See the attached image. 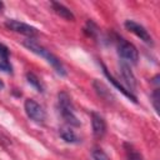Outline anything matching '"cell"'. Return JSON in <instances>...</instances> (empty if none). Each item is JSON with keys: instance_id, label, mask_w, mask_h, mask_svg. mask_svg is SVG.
<instances>
[{"instance_id": "obj_1", "label": "cell", "mask_w": 160, "mask_h": 160, "mask_svg": "<svg viewBox=\"0 0 160 160\" xmlns=\"http://www.w3.org/2000/svg\"><path fill=\"white\" fill-rule=\"evenodd\" d=\"M22 44H24L25 48H28V49H29L30 51H32L34 54H36V55L44 58V59L54 68V70H55L60 76H66V70H65L62 62L59 60L58 56H55L52 52H50V50H46L44 46H41L40 44H38V42H36L35 40H32V39H28V40H25Z\"/></svg>"}, {"instance_id": "obj_2", "label": "cell", "mask_w": 160, "mask_h": 160, "mask_svg": "<svg viewBox=\"0 0 160 160\" xmlns=\"http://www.w3.org/2000/svg\"><path fill=\"white\" fill-rule=\"evenodd\" d=\"M58 109H59L60 116L66 122V125L75 126V128L80 126V121H79V119L75 114L71 99H70L68 92H65V91L59 92V95H58Z\"/></svg>"}, {"instance_id": "obj_3", "label": "cell", "mask_w": 160, "mask_h": 160, "mask_svg": "<svg viewBox=\"0 0 160 160\" xmlns=\"http://www.w3.org/2000/svg\"><path fill=\"white\" fill-rule=\"evenodd\" d=\"M116 49H118L119 56L124 61L130 62V64H134V65L138 62V60H139L138 49L131 42H129L128 40L118 36L116 38Z\"/></svg>"}, {"instance_id": "obj_4", "label": "cell", "mask_w": 160, "mask_h": 160, "mask_svg": "<svg viewBox=\"0 0 160 160\" xmlns=\"http://www.w3.org/2000/svg\"><path fill=\"white\" fill-rule=\"evenodd\" d=\"M24 109L30 120H32L36 124H44L46 119V112L39 102H36L32 99H26L24 102Z\"/></svg>"}, {"instance_id": "obj_5", "label": "cell", "mask_w": 160, "mask_h": 160, "mask_svg": "<svg viewBox=\"0 0 160 160\" xmlns=\"http://www.w3.org/2000/svg\"><path fill=\"white\" fill-rule=\"evenodd\" d=\"M5 26L9 29V30H12L15 32H19V34H22L25 36H29V39L34 38L38 35V30L29 25V24H25L22 21H19V20H14V19H9L5 21Z\"/></svg>"}, {"instance_id": "obj_6", "label": "cell", "mask_w": 160, "mask_h": 160, "mask_svg": "<svg viewBox=\"0 0 160 160\" xmlns=\"http://www.w3.org/2000/svg\"><path fill=\"white\" fill-rule=\"evenodd\" d=\"M124 25H125V28H126L130 32H132L134 35H136L138 38H140V40H142L144 42H146V44H149V45H152V44H154L151 35H150V34L148 32V30H146L142 25H140L139 22H136V21H134V20H126Z\"/></svg>"}, {"instance_id": "obj_7", "label": "cell", "mask_w": 160, "mask_h": 160, "mask_svg": "<svg viewBox=\"0 0 160 160\" xmlns=\"http://www.w3.org/2000/svg\"><path fill=\"white\" fill-rule=\"evenodd\" d=\"M91 126H92V134L96 139H100L106 132V122L104 118L96 112H91Z\"/></svg>"}, {"instance_id": "obj_8", "label": "cell", "mask_w": 160, "mask_h": 160, "mask_svg": "<svg viewBox=\"0 0 160 160\" xmlns=\"http://www.w3.org/2000/svg\"><path fill=\"white\" fill-rule=\"evenodd\" d=\"M120 74H121V78L128 86V90L130 92H132L136 88V79H135L132 71L130 70L129 65H126L125 62H121L120 64Z\"/></svg>"}, {"instance_id": "obj_9", "label": "cell", "mask_w": 160, "mask_h": 160, "mask_svg": "<svg viewBox=\"0 0 160 160\" xmlns=\"http://www.w3.org/2000/svg\"><path fill=\"white\" fill-rule=\"evenodd\" d=\"M101 66H102V70H104L105 76H106V78L110 80V82H111V84H112V85H114V86H115L118 90H120V92H121L122 95H125V96H126L128 99H130L131 101L136 102V101H138V100H136V96H135L132 92H130L128 89H125V88H124V86H122V85H121V84H120V82H119L116 79H114V78H112V75H111V74L108 71V69L105 68V65H104V64H101Z\"/></svg>"}, {"instance_id": "obj_10", "label": "cell", "mask_w": 160, "mask_h": 160, "mask_svg": "<svg viewBox=\"0 0 160 160\" xmlns=\"http://www.w3.org/2000/svg\"><path fill=\"white\" fill-rule=\"evenodd\" d=\"M51 6H52V10L62 19L68 20V21H74L75 20V16L74 14L71 12L70 9H68L65 5H62L61 2H58V1H51Z\"/></svg>"}, {"instance_id": "obj_11", "label": "cell", "mask_w": 160, "mask_h": 160, "mask_svg": "<svg viewBox=\"0 0 160 160\" xmlns=\"http://www.w3.org/2000/svg\"><path fill=\"white\" fill-rule=\"evenodd\" d=\"M60 136L62 138L64 141H66L69 144H78V142H80V139L78 138V135L75 134V131L69 125L60 128Z\"/></svg>"}, {"instance_id": "obj_12", "label": "cell", "mask_w": 160, "mask_h": 160, "mask_svg": "<svg viewBox=\"0 0 160 160\" xmlns=\"http://www.w3.org/2000/svg\"><path fill=\"white\" fill-rule=\"evenodd\" d=\"M92 85H94V89L96 90V92L104 99V100H106V101H112L114 100V96L111 95V92H110V90L101 82V81H99V80H95L94 82H92Z\"/></svg>"}, {"instance_id": "obj_13", "label": "cell", "mask_w": 160, "mask_h": 160, "mask_svg": "<svg viewBox=\"0 0 160 160\" xmlns=\"http://www.w3.org/2000/svg\"><path fill=\"white\" fill-rule=\"evenodd\" d=\"M26 80H28V82L38 91V92H44L45 91V86H44V84H42V81L34 74V72H31V71H29V72H26Z\"/></svg>"}, {"instance_id": "obj_14", "label": "cell", "mask_w": 160, "mask_h": 160, "mask_svg": "<svg viewBox=\"0 0 160 160\" xmlns=\"http://www.w3.org/2000/svg\"><path fill=\"white\" fill-rule=\"evenodd\" d=\"M124 146H125V152H126V158H128V160H142L141 154H140L136 149H134L131 145H129V144H124Z\"/></svg>"}, {"instance_id": "obj_15", "label": "cell", "mask_w": 160, "mask_h": 160, "mask_svg": "<svg viewBox=\"0 0 160 160\" xmlns=\"http://www.w3.org/2000/svg\"><path fill=\"white\" fill-rule=\"evenodd\" d=\"M91 158H92V160H111L108 156V154L104 150H101L100 148H94L91 150Z\"/></svg>"}, {"instance_id": "obj_16", "label": "cell", "mask_w": 160, "mask_h": 160, "mask_svg": "<svg viewBox=\"0 0 160 160\" xmlns=\"http://www.w3.org/2000/svg\"><path fill=\"white\" fill-rule=\"evenodd\" d=\"M0 71H4L6 74H12V66L8 56H0Z\"/></svg>"}, {"instance_id": "obj_17", "label": "cell", "mask_w": 160, "mask_h": 160, "mask_svg": "<svg viewBox=\"0 0 160 160\" xmlns=\"http://www.w3.org/2000/svg\"><path fill=\"white\" fill-rule=\"evenodd\" d=\"M152 104L155 108V111L159 112V90L155 89V91L152 92Z\"/></svg>"}, {"instance_id": "obj_18", "label": "cell", "mask_w": 160, "mask_h": 160, "mask_svg": "<svg viewBox=\"0 0 160 160\" xmlns=\"http://www.w3.org/2000/svg\"><path fill=\"white\" fill-rule=\"evenodd\" d=\"M0 56H8L9 58V49L0 42Z\"/></svg>"}, {"instance_id": "obj_19", "label": "cell", "mask_w": 160, "mask_h": 160, "mask_svg": "<svg viewBox=\"0 0 160 160\" xmlns=\"http://www.w3.org/2000/svg\"><path fill=\"white\" fill-rule=\"evenodd\" d=\"M5 88V85H4V82H2V80L0 79V90H2Z\"/></svg>"}, {"instance_id": "obj_20", "label": "cell", "mask_w": 160, "mask_h": 160, "mask_svg": "<svg viewBox=\"0 0 160 160\" xmlns=\"http://www.w3.org/2000/svg\"><path fill=\"white\" fill-rule=\"evenodd\" d=\"M2 9H4V2H2V1H0V11H1Z\"/></svg>"}]
</instances>
